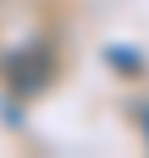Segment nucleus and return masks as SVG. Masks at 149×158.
Returning <instances> with one entry per match:
<instances>
[{
	"instance_id": "nucleus-1",
	"label": "nucleus",
	"mask_w": 149,
	"mask_h": 158,
	"mask_svg": "<svg viewBox=\"0 0 149 158\" xmlns=\"http://www.w3.org/2000/svg\"><path fill=\"white\" fill-rule=\"evenodd\" d=\"M50 77H54V59H50L45 45H27L23 54H14V59H9V81H14V90H23V95L45 90Z\"/></svg>"
},
{
	"instance_id": "nucleus-2",
	"label": "nucleus",
	"mask_w": 149,
	"mask_h": 158,
	"mask_svg": "<svg viewBox=\"0 0 149 158\" xmlns=\"http://www.w3.org/2000/svg\"><path fill=\"white\" fill-rule=\"evenodd\" d=\"M140 127H145V135H149V109H140Z\"/></svg>"
}]
</instances>
